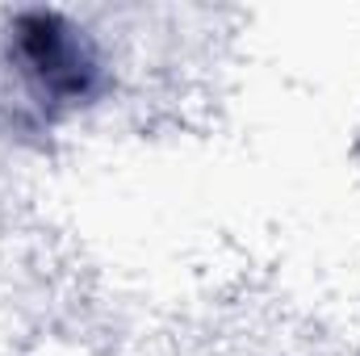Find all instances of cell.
Listing matches in <instances>:
<instances>
[{"label":"cell","mask_w":360,"mask_h":356,"mask_svg":"<svg viewBox=\"0 0 360 356\" xmlns=\"http://www.w3.org/2000/svg\"><path fill=\"white\" fill-rule=\"evenodd\" d=\"M4 63L42 113H80L109 92V63L84 21L63 8H17L4 25Z\"/></svg>","instance_id":"1"}]
</instances>
